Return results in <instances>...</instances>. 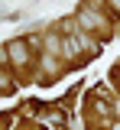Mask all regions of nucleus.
<instances>
[{
    "instance_id": "obj_1",
    "label": "nucleus",
    "mask_w": 120,
    "mask_h": 130,
    "mask_svg": "<svg viewBox=\"0 0 120 130\" xmlns=\"http://www.w3.org/2000/svg\"><path fill=\"white\" fill-rule=\"evenodd\" d=\"M78 23H81L85 29H101V32L107 29V20H104L97 10H81V13H78Z\"/></svg>"
},
{
    "instance_id": "obj_2",
    "label": "nucleus",
    "mask_w": 120,
    "mask_h": 130,
    "mask_svg": "<svg viewBox=\"0 0 120 130\" xmlns=\"http://www.w3.org/2000/svg\"><path fill=\"white\" fill-rule=\"evenodd\" d=\"M7 55H10L13 65H26V62H29V49H26V42H7Z\"/></svg>"
},
{
    "instance_id": "obj_3",
    "label": "nucleus",
    "mask_w": 120,
    "mask_h": 130,
    "mask_svg": "<svg viewBox=\"0 0 120 130\" xmlns=\"http://www.w3.org/2000/svg\"><path fill=\"white\" fill-rule=\"evenodd\" d=\"M110 7H114V13H120V0H110Z\"/></svg>"
}]
</instances>
